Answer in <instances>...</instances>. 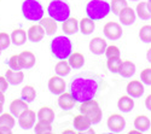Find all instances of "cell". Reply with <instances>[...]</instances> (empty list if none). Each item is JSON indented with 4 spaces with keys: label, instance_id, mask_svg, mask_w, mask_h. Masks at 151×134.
I'll return each instance as SVG.
<instances>
[{
    "label": "cell",
    "instance_id": "cell-1",
    "mask_svg": "<svg viewBox=\"0 0 151 134\" xmlns=\"http://www.w3.org/2000/svg\"><path fill=\"white\" fill-rule=\"evenodd\" d=\"M103 82V77L92 72H85L75 76L70 85L69 91L73 94L74 99L78 103H83L86 100L94 99Z\"/></svg>",
    "mask_w": 151,
    "mask_h": 134
},
{
    "label": "cell",
    "instance_id": "cell-2",
    "mask_svg": "<svg viewBox=\"0 0 151 134\" xmlns=\"http://www.w3.org/2000/svg\"><path fill=\"white\" fill-rule=\"evenodd\" d=\"M51 53L58 60L68 59L73 52V42L65 35H58L53 38L50 44Z\"/></svg>",
    "mask_w": 151,
    "mask_h": 134
},
{
    "label": "cell",
    "instance_id": "cell-3",
    "mask_svg": "<svg viewBox=\"0 0 151 134\" xmlns=\"http://www.w3.org/2000/svg\"><path fill=\"white\" fill-rule=\"evenodd\" d=\"M87 17L93 21H102L109 16L111 12L110 3L106 0H90L85 7Z\"/></svg>",
    "mask_w": 151,
    "mask_h": 134
},
{
    "label": "cell",
    "instance_id": "cell-4",
    "mask_svg": "<svg viewBox=\"0 0 151 134\" xmlns=\"http://www.w3.org/2000/svg\"><path fill=\"white\" fill-rule=\"evenodd\" d=\"M21 11L23 17L29 22H39L45 15V10L39 0H24Z\"/></svg>",
    "mask_w": 151,
    "mask_h": 134
},
{
    "label": "cell",
    "instance_id": "cell-5",
    "mask_svg": "<svg viewBox=\"0 0 151 134\" xmlns=\"http://www.w3.org/2000/svg\"><path fill=\"white\" fill-rule=\"evenodd\" d=\"M70 6L65 0H51L47 6L48 16L56 22H64L70 17Z\"/></svg>",
    "mask_w": 151,
    "mask_h": 134
},
{
    "label": "cell",
    "instance_id": "cell-6",
    "mask_svg": "<svg viewBox=\"0 0 151 134\" xmlns=\"http://www.w3.org/2000/svg\"><path fill=\"white\" fill-rule=\"evenodd\" d=\"M79 111L88 117L92 125L99 123L103 117V110L100 109L99 103L96 99H91V100H86L83 103H80Z\"/></svg>",
    "mask_w": 151,
    "mask_h": 134
},
{
    "label": "cell",
    "instance_id": "cell-7",
    "mask_svg": "<svg viewBox=\"0 0 151 134\" xmlns=\"http://www.w3.org/2000/svg\"><path fill=\"white\" fill-rule=\"evenodd\" d=\"M103 33L104 36L108 40L116 41L122 38V27L117 22H108L105 23V26L103 27Z\"/></svg>",
    "mask_w": 151,
    "mask_h": 134
},
{
    "label": "cell",
    "instance_id": "cell-8",
    "mask_svg": "<svg viewBox=\"0 0 151 134\" xmlns=\"http://www.w3.org/2000/svg\"><path fill=\"white\" fill-rule=\"evenodd\" d=\"M18 125L22 129L24 130H28L30 128L34 127V125L36 123V120H37V116L35 114V111L30 110V109L28 107L26 111H23L18 117Z\"/></svg>",
    "mask_w": 151,
    "mask_h": 134
},
{
    "label": "cell",
    "instance_id": "cell-9",
    "mask_svg": "<svg viewBox=\"0 0 151 134\" xmlns=\"http://www.w3.org/2000/svg\"><path fill=\"white\" fill-rule=\"evenodd\" d=\"M106 126L110 129V132L120 133L126 127V120L120 114H112V115L109 116V118L106 121Z\"/></svg>",
    "mask_w": 151,
    "mask_h": 134
},
{
    "label": "cell",
    "instance_id": "cell-10",
    "mask_svg": "<svg viewBox=\"0 0 151 134\" xmlns=\"http://www.w3.org/2000/svg\"><path fill=\"white\" fill-rule=\"evenodd\" d=\"M47 86H48L50 92H51L52 94H56V95H59L60 93L65 92V81L59 75L50 77Z\"/></svg>",
    "mask_w": 151,
    "mask_h": 134
},
{
    "label": "cell",
    "instance_id": "cell-11",
    "mask_svg": "<svg viewBox=\"0 0 151 134\" xmlns=\"http://www.w3.org/2000/svg\"><path fill=\"white\" fill-rule=\"evenodd\" d=\"M144 83L139 80H132L126 86V92L132 98H140L144 94Z\"/></svg>",
    "mask_w": 151,
    "mask_h": 134
},
{
    "label": "cell",
    "instance_id": "cell-12",
    "mask_svg": "<svg viewBox=\"0 0 151 134\" xmlns=\"http://www.w3.org/2000/svg\"><path fill=\"white\" fill-rule=\"evenodd\" d=\"M106 40L103 39V38H100V36H96V38L91 39L90 44H88V47H90V51L96 54V56H100V54H103L106 50Z\"/></svg>",
    "mask_w": 151,
    "mask_h": 134
},
{
    "label": "cell",
    "instance_id": "cell-13",
    "mask_svg": "<svg viewBox=\"0 0 151 134\" xmlns=\"http://www.w3.org/2000/svg\"><path fill=\"white\" fill-rule=\"evenodd\" d=\"M18 59H19V64L22 67V69H32L35 63H36V57L32 51H22L18 54Z\"/></svg>",
    "mask_w": 151,
    "mask_h": 134
},
{
    "label": "cell",
    "instance_id": "cell-14",
    "mask_svg": "<svg viewBox=\"0 0 151 134\" xmlns=\"http://www.w3.org/2000/svg\"><path fill=\"white\" fill-rule=\"evenodd\" d=\"M73 126L75 128V130L78 132H87L90 129V127L92 126V122L90 121V118L85 116L83 114H79L74 117V121H73Z\"/></svg>",
    "mask_w": 151,
    "mask_h": 134
},
{
    "label": "cell",
    "instance_id": "cell-15",
    "mask_svg": "<svg viewBox=\"0 0 151 134\" xmlns=\"http://www.w3.org/2000/svg\"><path fill=\"white\" fill-rule=\"evenodd\" d=\"M119 18H120V22L123 24V26H131V24H133L135 22L137 14L132 7L126 6L119 14Z\"/></svg>",
    "mask_w": 151,
    "mask_h": 134
},
{
    "label": "cell",
    "instance_id": "cell-16",
    "mask_svg": "<svg viewBox=\"0 0 151 134\" xmlns=\"http://www.w3.org/2000/svg\"><path fill=\"white\" fill-rule=\"evenodd\" d=\"M45 30L41 27V24H34L28 30H27V35H28V40L32 42H40L44 36H45Z\"/></svg>",
    "mask_w": 151,
    "mask_h": 134
},
{
    "label": "cell",
    "instance_id": "cell-17",
    "mask_svg": "<svg viewBox=\"0 0 151 134\" xmlns=\"http://www.w3.org/2000/svg\"><path fill=\"white\" fill-rule=\"evenodd\" d=\"M75 103H76V100L74 99L70 92H63L58 97V106L63 110H71Z\"/></svg>",
    "mask_w": 151,
    "mask_h": 134
},
{
    "label": "cell",
    "instance_id": "cell-18",
    "mask_svg": "<svg viewBox=\"0 0 151 134\" xmlns=\"http://www.w3.org/2000/svg\"><path fill=\"white\" fill-rule=\"evenodd\" d=\"M135 70L137 67L132 60H122L121 67L119 69V74L124 79H129L135 74Z\"/></svg>",
    "mask_w": 151,
    "mask_h": 134
},
{
    "label": "cell",
    "instance_id": "cell-19",
    "mask_svg": "<svg viewBox=\"0 0 151 134\" xmlns=\"http://www.w3.org/2000/svg\"><path fill=\"white\" fill-rule=\"evenodd\" d=\"M133 107H134V100L131 95H122L117 100V109L121 111V113H124V114H127V113H131L133 110Z\"/></svg>",
    "mask_w": 151,
    "mask_h": 134
},
{
    "label": "cell",
    "instance_id": "cell-20",
    "mask_svg": "<svg viewBox=\"0 0 151 134\" xmlns=\"http://www.w3.org/2000/svg\"><path fill=\"white\" fill-rule=\"evenodd\" d=\"M5 77L7 80V82L10 85H14V86H17V85L23 82L24 79V72L22 70H14V69H9L5 72Z\"/></svg>",
    "mask_w": 151,
    "mask_h": 134
},
{
    "label": "cell",
    "instance_id": "cell-21",
    "mask_svg": "<svg viewBox=\"0 0 151 134\" xmlns=\"http://www.w3.org/2000/svg\"><path fill=\"white\" fill-rule=\"evenodd\" d=\"M28 109V103L26 100L21 99H14L10 104V113L15 117H18L23 111H26Z\"/></svg>",
    "mask_w": 151,
    "mask_h": 134
},
{
    "label": "cell",
    "instance_id": "cell-22",
    "mask_svg": "<svg viewBox=\"0 0 151 134\" xmlns=\"http://www.w3.org/2000/svg\"><path fill=\"white\" fill-rule=\"evenodd\" d=\"M62 29L64 32V34H67V35H73L75 33H78V30L80 29L79 28V21L76 18L69 17L64 22H62Z\"/></svg>",
    "mask_w": 151,
    "mask_h": 134
},
{
    "label": "cell",
    "instance_id": "cell-23",
    "mask_svg": "<svg viewBox=\"0 0 151 134\" xmlns=\"http://www.w3.org/2000/svg\"><path fill=\"white\" fill-rule=\"evenodd\" d=\"M39 24H41V27L44 28L46 35H53L56 32H57V22L51 18V17H42L40 21H39Z\"/></svg>",
    "mask_w": 151,
    "mask_h": 134
},
{
    "label": "cell",
    "instance_id": "cell-24",
    "mask_svg": "<svg viewBox=\"0 0 151 134\" xmlns=\"http://www.w3.org/2000/svg\"><path fill=\"white\" fill-rule=\"evenodd\" d=\"M133 125H134V128H137L140 133H144V132H147L149 128L151 127V121L146 115H138L134 118Z\"/></svg>",
    "mask_w": 151,
    "mask_h": 134
},
{
    "label": "cell",
    "instance_id": "cell-25",
    "mask_svg": "<svg viewBox=\"0 0 151 134\" xmlns=\"http://www.w3.org/2000/svg\"><path fill=\"white\" fill-rule=\"evenodd\" d=\"M68 63L71 69H81L85 65V57L81 52H71L68 58Z\"/></svg>",
    "mask_w": 151,
    "mask_h": 134
},
{
    "label": "cell",
    "instance_id": "cell-26",
    "mask_svg": "<svg viewBox=\"0 0 151 134\" xmlns=\"http://www.w3.org/2000/svg\"><path fill=\"white\" fill-rule=\"evenodd\" d=\"M27 39H28L27 32L23 30V29H15L11 33V42L14 45H16V46L24 45L27 41Z\"/></svg>",
    "mask_w": 151,
    "mask_h": 134
},
{
    "label": "cell",
    "instance_id": "cell-27",
    "mask_svg": "<svg viewBox=\"0 0 151 134\" xmlns=\"http://www.w3.org/2000/svg\"><path fill=\"white\" fill-rule=\"evenodd\" d=\"M79 28L83 35H90L96 29V23L90 17H85L79 22Z\"/></svg>",
    "mask_w": 151,
    "mask_h": 134
},
{
    "label": "cell",
    "instance_id": "cell-28",
    "mask_svg": "<svg viewBox=\"0 0 151 134\" xmlns=\"http://www.w3.org/2000/svg\"><path fill=\"white\" fill-rule=\"evenodd\" d=\"M34 133L36 134H51L53 132L51 122H47L44 120H37V122L33 127Z\"/></svg>",
    "mask_w": 151,
    "mask_h": 134
},
{
    "label": "cell",
    "instance_id": "cell-29",
    "mask_svg": "<svg viewBox=\"0 0 151 134\" xmlns=\"http://www.w3.org/2000/svg\"><path fill=\"white\" fill-rule=\"evenodd\" d=\"M37 120H44L47 122H53L55 121V111L50 106H42L39 109V111L36 113Z\"/></svg>",
    "mask_w": 151,
    "mask_h": 134
},
{
    "label": "cell",
    "instance_id": "cell-30",
    "mask_svg": "<svg viewBox=\"0 0 151 134\" xmlns=\"http://www.w3.org/2000/svg\"><path fill=\"white\" fill-rule=\"evenodd\" d=\"M70 70H71V67L70 64L68 63V59H62L59 60V62L56 64L55 67V71L56 74L62 76V77H65L70 74Z\"/></svg>",
    "mask_w": 151,
    "mask_h": 134
},
{
    "label": "cell",
    "instance_id": "cell-31",
    "mask_svg": "<svg viewBox=\"0 0 151 134\" xmlns=\"http://www.w3.org/2000/svg\"><path fill=\"white\" fill-rule=\"evenodd\" d=\"M135 14H137L138 17H139L140 19H143V21H149V19H151V12L149 11L147 3H146V1L138 3L137 7H135Z\"/></svg>",
    "mask_w": 151,
    "mask_h": 134
},
{
    "label": "cell",
    "instance_id": "cell-32",
    "mask_svg": "<svg viewBox=\"0 0 151 134\" xmlns=\"http://www.w3.org/2000/svg\"><path fill=\"white\" fill-rule=\"evenodd\" d=\"M21 98L23 100H26L27 103H32L34 102V99L36 98V91L33 86L30 85H27V86H24L21 91Z\"/></svg>",
    "mask_w": 151,
    "mask_h": 134
},
{
    "label": "cell",
    "instance_id": "cell-33",
    "mask_svg": "<svg viewBox=\"0 0 151 134\" xmlns=\"http://www.w3.org/2000/svg\"><path fill=\"white\" fill-rule=\"evenodd\" d=\"M106 67L109 69L110 72L112 74H119V69L121 67L122 63V59L121 57H116V58H106Z\"/></svg>",
    "mask_w": 151,
    "mask_h": 134
},
{
    "label": "cell",
    "instance_id": "cell-34",
    "mask_svg": "<svg viewBox=\"0 0 151 134\" xmlns=\"http://www.w3.org/2000/svg\"><path fill=\"white\" fill-rule=\"evenodd\" d=\"M15 116L11 113H5V114H0V126H5L9 128H14L15 127Z\"/></svg>",
    "mask_w": 151,
    "mask_h": 134
},
{
    "label": "cell",
    "instance_id": "cell-35",
    "mask_svg": "<svg viewBox=\"0 0 151 134\" xmlns=\"http://www.w3.org/2000/svg\"><path fill=\"white\" fill-rule=\"evenodd\" d=\"M110 6H111V12L112 14L119 16L121 10L124 9L126 6H128V3H127V0H111Z\"/></svg>",
    "mask_w": 151,
    "mask_h": 134
},
{
    "label": "cell",
    "instance_id": "cell-36",
    "mask_svg": "<svg viewBox=\"0 0 151 134\" xmlns=\"http://www.w3.org/2000/svg\"><path fill=\"white\" fill-rule=\"evenodd\" d=\"M139 39L144 44H150L151 42V26L150 24H145L139 29Z\"/></svg>",
    "mask_w": 151,
    "mask_h": 134
},
{
    "label": "cell",
    "instance_id": "cell-37",
    "mask_svg": "<svg viewBox=\"0 0 151 134\" xmlns=\"http://www.w3.org/2000/svg\"><path fill=\"white\" fill-rule=\"evenodd\" d=\"M11 35L6 32H0V51H4L11 45Z\"/></svg>",
    "mask_w": 151,
    "mask_h": 134
},
{
    "label": "cell",
    "instance_id": "cell-38",
    "mask_svg": "<svg viewBox=\"0 0 151 134\" xmlns=\"http://www.w3.org/2000/svg\"><path fill=\"white\" fill-rule=\"evenodd\" d=\"M104 54L106 58H116V57H121V51L117 46L110 45V46H106V50H105Z\"/></svg>",
    "mask_w": 151,
    "mask_h": 134
},
{
    "label": "cell",
    "instance_id": "cell-39",
    "mask_svg": "<svg viewBox=\"0 0 151 134\" xmlns=\"http://www.w3.org/2000/svg\"><path fill=\"white\" fill-rule=\"evenodd\" d=\"M7 65L10 69H14V70H22V67L19 64V59H18V54H14L11 56L7 60Z\"/></svg>",
    "mask_w": 151,
    "mask_h": 134
},
{
    "label": "cell",
    "instance_id": "cell-40",
    "mask_svg": "<svg viewBox=\"0 0 151 134\" xmlns=\"http://www.w3.org/2000/svg\"><path fill=\"white\" fill-rule=\"evenodd\" d=\"M140 80L146 86H151V68H145L140 72Z\"/></svg>",
    "mask_w": 151,
    "mask_h": 134
},
{
    "label": "cell",
    "instance_id": "cell-41",
    "mask_svg": "<svg viewBox=\"0 0 151 134\" xmlns=\"http://www.w3.org/2000/svg\"><path fill=\"white\" fill-rule=\"evenodd\" d=\"M9 82H7V80H6V77L5 76H0V92H6L7 91V88H9Z\"/></svg>",
    "mask_w": 151,
    "mask_h": 134
},
{
    "label": "cell",
    "instance_id": "cell-42",
    "mask_svg": "<svg viewBox=\"0 0 151 134\" xmlns=\"http://www.w3.org/2000/svg\"><path fill=\"white\" fill-rule=\"evenodd\" d=\"M0 134H12V128L0 126Z\"/></svg>",
    "mask_w": 151,
    "mask_h": 134
},
{
    "label": "cell",
    "instance_id": "cell-43",
    "mask_svg": "<svg viewBox=\"0 0 151 134\" xmlns=\"http://www.w3.org/2000/svg\"><path fill=\"white\" fill-rule=\"evenodd\" d=\"M145 107L149 111H151V94H149L145 99Z\"/></svg>",
    "mask_w": 151,
    "mask_h": 134
},
{
    "label": "cell",
    "instance_id": "cell-44",
    "mask_svg": "<svg viewBox=\"0 0 151 134\" xmlns=\"http://www.w3.org/2000/svg\"><path fill=\"white\" fill-rule=\"evenodd\" d=\"M146 59H147L149 63H151V47L149 48L147 52H146Z\"/></svg>",
    "mask_w": 151,
    "mask_h": 134
},
{
    "label": "cell",
    "instance_id": "cell-45",
    "mask_svg": "<svg viewBox=\"0 0 151 134\" xmlns=\"http://www.w3.org/2000/svg\"><path fill=\"white\" fill-rule=\"evenodd\" d=\"M0 102H1V103L5 102V94H4V92H0Z\"/></svg>",
    "mask_w": 151,
    "mask_h": 134
},
{
    "label": "cell",
    "instance_id": "cell-46",
    "mask_svg": "<svg viewBox=\"0 0 151 134\" xmlns=\"http://www.w3.org/2000/svg\"><path fill=\"white\" fill-rule=\"evenodd\" d=\"M134 133H140V132L138 130L137 128H135V129H132V130H129V134H134Z\"/></svg>",
    "mask_w": 151,
    "mask_h": 134
},
{
    "label": "cell",
    "instance_id": "cell-47",
    "mask_svg": "<svg viewBox=\"0 0 151 134\" xmlns=\"http://www.w3.org/2000/svg\"><path fill=\"white\" fill-rule=\"evenodd\" d=\"M3 109H4V103L0 102V114H3Z\"/></svg>",
    "mask_w": 151,
    "mask_h": 134
},
{
    "label": "cell",
    "instance_id": "cell-48",
    "mask_svg": "<svg viewBox=\"0 0 151 134\" xmlns=\"http://www.w3.org/2000/svg\"><path fill=\"white\" fill-rule=\"evenodd\" d=\"M146 3H147V7H149V11L151 12V0H147Z\"/></svg>",
    "mask_w": 151,
    "mask_h": 134
},
{
    "label": "cell",
    "instance_id": "cell-49",
    "mask_svg": "<svg viewBox=\"0 0 151 134\" xmlns=\"http://www.w3.org/2000/svg\"><path fill=\"white\" fill-rule=\"evenodd\" d=\"M64 133H74V129H67V130H63V134Z\"/></svg>",
    "mask_w": 151,
    "mask_h": 134
},
{
    "label": "cell",
    "instance_id": "cell-50",
    "mask_svg": "<svg viewBox=\"0 0 151 134\" xmlns=\"http://www.w3.org/2000/svg\"><path fill=\"white\" fill-rule=\"evenodd\" d=\"M129 1H139V0H129Z\"/></svg>",
    "mask_w": 151,
    "mask_h": 134
},
{
    "label": "cell",
    "instance_id": "cell-51",
    "mask_svg": "<svg viewBox=\"0 0 151 134\" xmlns=\"http://www.w3.org/2000/svg\"><path fill=\"white\" fill-rule=\"evenodd\" d=\"M0 54H1V51H0Z\"/></svg>",
    "mask_w": 151,
    "mask_h": 134
}]
</instances>
